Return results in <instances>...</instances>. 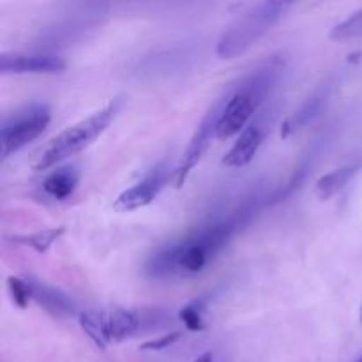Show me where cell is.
I'll return each instance as SVG.
<instances>
[{
	"mask_svg": "<svg viewBox=\"0 0 362 362\" xmlns=\"http://www.w3.org/2000/svg\"><path fill=\"white\" fill-rule=\"evenodd\" d=\"M265 202L267 194L264 189H253L235 205L221 211L214 218L205 219L179 239L161 244L148 255L144 265L145 276L159 281H172L202 274L232 243L233 237L253 221L255 216L264 209Z\"/></svg>",
	"mask_w": 362,
	"mask_h": 362,
	"instance_id": "1",
	"label": "cell"
},
{
	"mask_svg": "<svg viewBox=\"0 0 362 362\" xmlns=\"http://www.w3.org/2000/svg\"><path fill=\"white\" fill-rule=\"evenodd\" d=\"M285 67V60L274 55L262 62L257 69L250 71L233 88L226 90V101L219 117L218 140H230L240 134L251 120L258 115V110L278 83Z\"/></svg>",
	"mask_w": 362,
	"mask_h": 362,
	"instance_id": "2",
	"label": "cell"
},
{
	"mask_svg": "<svg viewBox=\"0 0 362 362\" xmlns=\"http://www.w3.org/2000/svg\"><path fill=\"white\" fill-rule=\"evenodd\" d=\"M290 4L258 2L239 14L219 35L216 53L219 59H235L257 45L285 16Z\"/></svg>",
	"mask_w": 362,
	"mask_h": 362,
	"instance_id": "3",
	"label": "cell"
},
{
	"mask_svg": "<svg viewBox=\"0 0 362 362\" xmlns=\"http://www.w3.org/2000/svg\"><path fill=\"white\" fill-rule=\"evenodd\" d=\"M120 98H115L101 110L88 115L87 119L73 124L60 131L55 138L49 140V144L39 154L37 161L34 163L35 172H45L53 168L59 163L66 161L71 156L80 154L87 147H90L103 133L110 127L112 120L115 119V113L120 106Z\"/></svg>",
	"mask_w": 362,
	"mask_h": 362,
	"instance_id": "4",
	"label": "cell"
},
{
	"mask_svg": "<svg viewBox=\"0 0 362 362\" xmlns=\"http://www.w3.org/2000/svg\"><path fill=\"white\" fill-rule=\"evenodd\" d=\"M49 120H52V110L46 103H30L6 117L0 127L2 159H7L41 136Z\"/></svg>",
	"mask_w": 362,
	"mask_h": 362,
	"instance_id": "5",
	"label": "cell"
},
{
	"mask_svg": "<svg viewBox=\"0 0 362 362\" xmlns=\"http://www.w3.org/2000/svg\"><path fill=\"white\" fill-rule=\"evenodd\" d=\"M225 101H226V92L221 95V98L216 99L214 105L209 108V112L205 113L202 122L198 124L197 131H194L193 136H191L189 145H187L182 159H180V163L177 165V168L173 170V184H175V187H182L184 184H186L187 177L191 175L194 166L202 161V158H204L205 152H207L212 138H214L216 133H218L219 117H221Z\"/></svg>",
	"mask_w": 362,
	"mask_h": 362,
	"instance_id": "6",
	"label": "cell"
},
{
	"mask_svg": "<svg viewBox=\"0 0 362 362\" xmlns=\"http://www.w3.org/2000/svg\"><path fill=\"white\" fill-rule=\"evenodd\" d=\"M103 318H105V332L108 345L126 341V339L144 332L145 329H154L166 322V317L159 310L138 311L122 310V308L103 311Z\"/></svg>",
	"mask_w": 362,
	"mask_h": 362,
	"instance_id": "7",
	"label": "cell"
},
{
	"mask_svg": "<svg viewBox=\"0 0 362 362\" xmlns=\"http://www.w3.org/2000/svg\"><path fill=\"white\" fill-rule=\"evenodd\" d=\"M274 112L269 108L258 113L251 120L250 126L237 136L235 144L223 158V165L228 166V168H244V166L250 165L260 151L265 138H267L272 122H274Z\"/></svg>",
	"mask_w": 362,
	"mask_h": 362,
	"instance_id": "8",
	"label": "cell"
},
{
	"mask_svg": "<svg viewBox=\"0 0 362 362\" xmlns=\"http://www.w3.org/2000/svg\"><path fill=\"white\" fill-rule=\"evenodd\" d=\"M170 180V168L165 161L158 163L147 175L131 187L124 189L113 202V211L133 212L151 205Z\"/></svg>",
	"mask_w": 362,
	"mask_h": 362,
	"instance_id": "9",
	"label": "cell"
},
{
	"mask_svg": "<svg viewBox=\"0 0 362 362\" xmlns=\"http://www.w3.org/2000/svg\"><path fill=\"white\" fill-rule=\"evenodd\" d=\"M67 67V62L53 53H4L0 73L7 74H55Z\"/></svg>",
	"mask_w": 362,
	"mask_h": 362,
	"instance_id": "10",
	"label": "cell"
},
{
	"mask_svg": "<svg viewBox=\"0 0 362 362\" xmlns=\"http://www.w3.org/2000/svg\"><path fill=\"white\" fill-rule=\"evenodd\" d=\"M331 81H325V83L318 85V87L311 92L310 98L299 106V110H296V112L285 120V124H283L281 127V138H288L292 136V134L300 133V131L306 129L310 124H313L315 120L324 113L325 106H327L329 99H331Z\"/></svg>",
	"mask_w": 362,
	"mask_h": 362,
	"instance_id": "11",
	"label": "cell"
},
{
	"mask_svg": "<svg viewBox=\"0 0 362 362\" xmlns=\"http://www.w3.org/2000/svg\"><path fill=\"white\" fill-rule=\"evenodd\" d=\"M30 283L32 300L37 303L39 306L45 311H48L49 315L59 318H67L76 315V304H74V300L71 299L67 293H64L62 290L46 285V283L35 281V279H30Z\"/></svg>",
	"mask_w": 362,
	"mask_h": 362,
	"instance_id": "12",
	"label": "cell"
},
{
	"mask_svg": "<svg viewBox=\"0 0 362 362\" xmlns=\"http://www.w3.org/2000/svg\"><path fill=\"white\" fill-rule=\"evenodd\" d=\"M361 168L362 159H354V161L325 173L324 177L318 179L317 186H315V193H317V197L320 200H331L334 194H338L361 172Z\"/></svg>",
	"mask_w": 362,
	"mask_h": 362,
	"instance_id": "13",
	"label": "cell"
},
{
	"mask_svg": "<svg viewBox=\"0 0 362 362\" xmlns=\"http://www.w3.org/2000/svg\"><path fill=\"white\" fill-rule=\"evenodd\" d=\"M80 182V170L76 166H62L53 170L42 180V191L53 200H66L76 191Z\"/></svg>",
	"mask_w": 362,
	"mask_h": 362,
	"instance_id": "14",
	"label": "cell"
},
{
	"mask_svg": "<svg viewBox=\"0 0 362 362\" xmlns=\"http://www.w3.org/2000/svg\"><path fill=\"white\" fill-rule=\"evenodd\" d=\"M64 233H66V228L64 226H57V228H46L32 233H14V235H7L6 239L13 244L32 247L35 253L45 255Z\"/></svg>",
	"mask_w": 362,
	"mask_h": 362,
	"instance_id": "15",
	"label": "cell"
},
{
	"mask_svg": "<svg viewBox=\"0 0 362 362\" xmlns=\"http://www.w3.org/2000/svg\"><path fill=\"white\" fill-rule=\"evenodd\" d=\"M78 322L80 327L85 334L90 338L98 349L106 350L108 349V341H106V332H105V318H103V311H80L78 313Z\"/></svg>",
	"mask_w": 362,
	"mask_h": 362,
	"instance_id": "16",
	"label": "cell"
},
{
	"mask_svg": "<svg viewBox=\"0 0 362 362\" xmlns=\"http://www.w3.org/2000/svg\"><path fill=\"white\" fill-rule=\"evenodd\" d=\"M207 297H197V299L189 300L184 308H180L179 318L187 331L202 332L207 329V322H205V311H207Z\"/></svg>",
	"mask_w": 362,
	"mask_h": 362,
	"instance_id": "17",
	"label": "cell"
},
{
	"mask_svg": "<svg viewBox=\"0 0 362 362\" xmlns=\"http://www.w3.org/2000/svg\"><path fill=\"white\" fill-rule=\"evenodd\" d=\"M329 37L334 41H350V39L362 37V9L350 14L346 20L339 21L331 28Z\"/></svg>",
	"mask_w": 362,
	"mask_h": 362,
	"instance_id": "18",
	"label": "cell"
},
{
	"mask_svg": "<svg viewBox=\"0 0 362 362\" xmlns=\"http://www.w3.org/2000/svg\"><path fill=\"white\" fill-rule=\"evenodd\" d=\"M7 290H9V296L13 299V303L16 304L20 310L28 308V304L32 303V283L30 279L20 278V276H9L7 278Z\"/></svg>",
	"mask_w": 362,
	"mask_h": 362,
	"instance_id": "19",
	"label": "cell"
},
{
	"mask_svg": "<svg viewBox=\"0 0 362 362\" xmlns=\"http://www.w3.org/2000/svg\"><path fill=\"white\" fill-rule=\"evenodd\" d=\"M182 332L175 331V332H170V334L161 336V338H156V339H148V341L141 343L140 350H145V352H161V350H166L168 346L175 345L182 339Z\"/></svg>",
	"mask_w": 362,
	"mask_h": 362,
	"instance_id": "20",
	"label": "cell"
},
{
	"mask_svg": "<svg viewBox=\"0 0 362 362\" xmlns=\"http://www.w3.org/2000/svg\"><path fill=\"white\" fill-rule=\"evenodd\" d=\"M212 359H214V357H212V352H207V354H204L202 357H198L194 362H212Z\"/></svg>",
	"mask_w": 362,
	"mask_h": 362,
	"instance_id": "21",
	"label": "cell"
},
{
	"mask_svg": "<svg viewBox=\"0 0 362 362\" xmlns=\"http://www.w3.org/2000/svg\"><path fill=\"white\" fill-rule=\"evenodd\" d=\"M359 318H361V325H362V306H361V313H359Z\"/></svg>",
	"mask_w": 362,
	"mask_h": 362,
	"instance_id": "22",
	"label": "cell"
},
{
	"mask_svg": "<svg viewBox=\"0 0 362 362\" xmlns=\"http://www.w3.org/2000/svg\"><path fill=\"white\" fill-rule=\"evenodd\" d=\"M354 362H362V356L359 357V359H356V361H354Z\"/></svg>",
	"mask_w": 362,
	"mask_h": 362,
	"instance_id": "23",
	"label": "cell"
}]
</instances>
